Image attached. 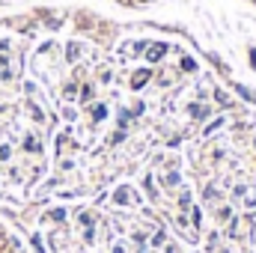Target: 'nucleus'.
<instances>
[{
    "mask_svg": "<svg viewBox=\"0 0 256 253\" xmlns=\"http://www.w3.org/2000/svg\"><path fill=\"white\" fill-rule=\"evenodd\" d=\"M51 90L42 253H256V102L191 39L54 9Z\"/></svg>",
    "mask_w": 256,
    "mask_h": 253,
    "instance_id": "1",
    "label": "nucleus"
},
{
    "mask_svg": "<svg viewBox=\"0 0 256 253\" xmlns=\"http://www.w3.org/2000/svg\"><path fill=\"white\" fill-rule=\"evenodd\" d=\"M0 253H27L24 250V244H21V238L0 220Z\"/></svg>",
    "mask_w": 256,
    "mask_h": 253,
    "instance_id": "2",
    "label": "nucleus"
},
{
    "mask_svg": "<svg viewBox=\"0 0 256 253\" xmlns=\"http://www.w3.org/2000/svg\"><path fill=\"white\" fill-rule=\"evenodd\" d=\"M116 9H122V12H140V9H149L152 3H158V0H110Z\"/></svg>",
    "mask_w": 256,
    "mask_h": 253,
    "instance_id": "3",
    "label": "nucleus"
},
{
    "mask_svg": "<svg viewBox=\"0 0 256 253\" xmlns=\"http://www.w3.org/2000/svg\"><path fill=\"white\" fill-rule=\"evenodd\" d=\"M254 3H256V0H254Z\"/></svg>",
    "mask_w": 256,
    "mask_h": 253,
    "instance_id": "4",
    "label": "nucleus"
}]
</instances>
